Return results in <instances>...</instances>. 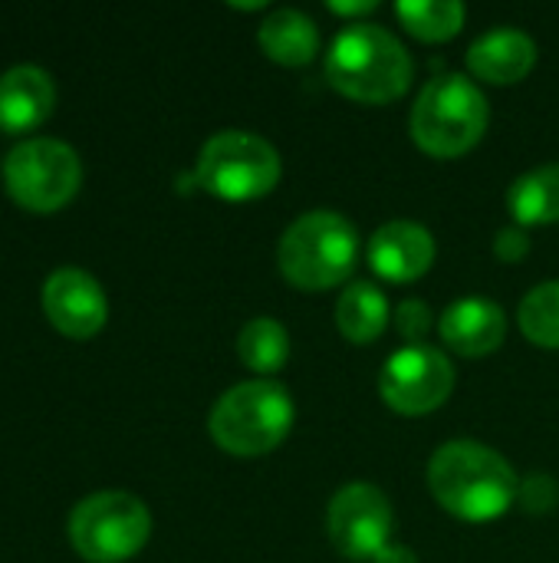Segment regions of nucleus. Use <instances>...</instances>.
<instances>
[{
  "instance_id": "22",
  "label": "nucleus",
  "mask_w": 559,
  "mask_h": 563,
  "mask_svg": "<svg viewBox=\"0 0 559 563\" xmlns=\"http://www.w3.org/2000/svg\"><path fill=\"white\" fill-rule=\"evenodd\" d=\"M395 327L412 346L422 343L425 333L432 330V307L425 300H402L395 310Z\"/></svg>"
},
{
  "instance_id": "23",
  "label": "nucleus",
  "mask_w": 559,
  "mask_h": 563,
  "mask_svg": "<svg viewBox=\"0 0 559 563\" xmlns=\"http://www.w3.org/2000/svg\"><path fill=\"white\" fill-rule=\"evenodd\" d=\"M530 251V238L524 234V228H501L494 238V254L507 264L521 261Z\"/></svg>"
},
{
  "instance_id": "16",
  "label": "nucleus",
  "mask_w": 559,
  "mask_h": 563,
  "mask_svg": "<svg viewBox=\"0 0 559 563\" xmlns=\"http://www.w3.org/2000/svg\"><path fill=\"white\" fill-rule=\"evenodd\" d=\"M257 40H260V46H264V53L270 59H277L283 66H303V63H310L316 56L320 30L303 10L280 7L260 23Z\"/></svg>"
},
{
  "instance_id": "10",
  "label": "nucleus",
  "mask_w": 559,
  "mask_h": 563,
  "mask_svg": "<svg viewBox=\"0 0 559 563\" xmlns=\"http://www.w3.org/2000/svg\"><path fill=\"white\" fill-rule=\"evenodd\" d=\"M326 528L339 554L353 561H376V554L389 548L392 505L376 485H366V482L346 485L329 501Z\"/></svg>"
},
{
  "instance_id": "4",
  "label": "nucleus",
  "mask_w": 559,
  "mask_h": 563,
  "mask_svg": "<svg viewBox=\"0 0 559 563\" xmlns=\"http://www.w3.org/2000/svg\"><path fill=\"white\" fill-rule=\"evenodd\" d=\"M488 99L465 73L435 76L415 99L412 135L435 158L465 155L488 129Z\"/></svg>"
},
{
  "instance_id": "1",
  "label": "nucleus",
  "mask_w": 559,
  "mask_h": 563,
  "mask_svg": "<svg viewBox=\"0 0 559 563\" xmlns=\"http://www.w3.org/2000/svg\"><path fill=\"white\" fill-rule=\"evenodd\" d=\"M435 501L461 521H494L521 495L514 465L484 442H445L428 462Z\"/></svg>"
},
{
  "instance_id": "14",
  "label": "nucleus",
  "mask_w": 559,
  "mask_h": 563,
  "mask_svg": "<svg viewBox=\"0 0 559 563\" xmlns=\"http://www.w3.org/2000/svg\"><path fill=\"white\" fill-rule=\"evenodd\" d=\"M537 63V43L517 26H491L468 46V66L488 82H517Z\"/></svg>"
},
{
  "instance_id": "19",
  "label": "nucleus",
  "mask_w": 559,
  "mask_h": 563,
  "mask_svg": "<svg viewBox=\"0 0 559 563\" xmlns=\"http://www.w3.org/2000/svg\"><path fill=\"white\" fill-rule=\"evenodd\" d=\"M237 353L247 369L270 376L290 360V333L283 323H277L270 317H254L237 333Z\"/></svg>"
},
{
  "instance_id": "11",
  "label": "nucleus",
  "mask_w": 559,
  "mask_h": 563,
  "mask_svg": "<svg viewBox=\"0 0 559 563\" xmlns=\"http://www.w3.org/2000/svg\"><path fill=\"white\" fill-rule=\"evenodd\" d=\"M43 310L59 333L76 340L99 333L109 317L99 280L79 267H59L49 274V280L43 284Z\"/></svg>"
},
{
  "instance_id": "2",
  "label": "nucleus",
  "mask_w": 559,
  "mask_h": 563,
  "mask_svg": "<svg viewBox=\"0 0 559 563\" xmlns=\"http://www.w3.org/2000/svg\"><path fill=\"white\" fill-rule=\"evenodd\" d=\"M412 56L405 43L379 23H346L326 53V79L356 102H392L412 82Z\"/></svg>"
},
{
  "instance_id": "24",
  "label": "nucleus",
  "mask_w": 559,
  "mask_h": 563,
  "mask_svg": "<svg viewBox=\"0 0 559 563\" xmlns=\"http://www.w3.org/2000/svg\"><path fill=\"white\" fill-rule=\"evenodd\" d=\"M517 498H524L527 511H547V508L557 501V485H554L547 475H534V478L521 488Z\"/></svg>"
},
{
  "instance_id": "18",
  "label": "nucleus",
  "mask_w": 559,
  "mask_h": 563,
  "mask_svg": "<svg viewBox=\"0 0 559 563\" xmlns=\"http://www.w3.org/2000/svg\"><path fill=\"white\" fill-rule=\"evenodd\" d=\"M507 208L517 224L559 221V162L521 175L507 191Z\"/></svg>"
},
{
  "instance_id": "6",
  "label": "nucleus",
  "mask_w": 559,
  "mask_h": 563,
  "mask_svg": "<svg viewBox=\"0 0 559 563\" xmlns=\"http://www.w3.org/2000/svg\"><path fill=\"white\" fill-rule=\"evenodd\" d=\"M194 178L204 191L217 198L250 201L273 191V185L280 181V155L257 132L224 129L201 145Z\"/></svg>"
},
{
  "instance_id": "3",
  "label": "nucleus",
  "mask_w": 559,
  "mask_h": 563,
  "mask_svg": "<svg viewBox=\"0 0 559 563\" xmlns=\"http://www.w3.org/2000/svg\"><path fill=\"white\" fill-rule=\"evenodd\" d=\"M359 257V231L349 218L329 208L300 214L280 238L277 261L300 290H326L349 277Z\"/></svg>"
},
{
  "instance_id": "9",
  "label": "nucleus",
  "mask_w": 559,
  "mask_h": 563,
  "mask_svg": "<svg viewBox=\"0 0 559 563\" xmlns=\"http://www.w3.org/2000/svg\"><path fill=\"white\" fill-rule=\"evenodd\" d=\"M451 389H455V366L441 350L425 343L395 350L379 373L382 399L402 416H425L438 409L451 396Z\"/></svg>"
},
{
  "instance_id": "17",
  "label": "nucleus",
  "mask_w": 559,
  "mask_h": 563,
  "mask_svg": "<svg viewBox=\"0 0 559 563\" xmlns=\"http://www.w3.org/2000/svg\"><path fill=\"white\" fill-rule=\"evenodd\" d=\"M336 323L339 333L353 343H372L385 323H389V300L385 294L369 284V280H356L339 294L336 303Z\"/></svg>"
},
{
  "instance_id": "12",
  "label": "nucleus",
  "mask_w": 559,
  "mask_h": 563,
  "mask_svg": "<svg viewBox=\"0 0 559 563\" xmlns=\"http://www.w3.org/2000/svg\"><path fill=\"white\" fill-rule=\"evenodd\" d=\"M435 261V238L415 221H389L369 241V264L379 277L409 284Z\"/></svg>"
},
{
  "instance_id": "15",
  "label": "nucleus",
  "mask_w": 559,
  "mask_h": 563,
  "mask_svg": "<svg viewBox=\"0 0 559 563\" xmlns=\"http://www.w3.org/2000/svg\"><path fill=\"white\" fill-rule=\"evenodd\" d=\"M56 102L49 73L40 66H13L0 76V129L30 132L36 129Z\"/></svg>"
},
{
  "instance_id": "25",
  "label": "nucleus",
  "mask_w": 559,
  "mask_h": 563,
  "mask_svg": "<svg viewBox=\"0 0 559 563\" xmlns=\"http://www.w3.org/2000/svg\"><path fill=\"white\" fill-rule=\"evenodd\" d=\"M372 563H418V558H415V551L405 548V544H389V548H382V551L376 554V561Z\"/></svg>"
},
{
  "instance_id": "5",
  "label": "nucleus",
  "mask_w": 559,
  "mask_h": 563,
  "mask_svg": "<svg viewBox=\"0 0 559 563\" xmlns=\"http://www.w3.org/2000/svg\"><path fill=\"white\" fill-rule=\"evenodd\" d=\"M293 426V399L273 379L231 386L211 409V435L231 455H264L277 449Z\"/></svg>"
},
{
  "instance_id": "7",
  "label": "nucleus",
  "mask_w": 559,
  "mask_h": 563,
  "mask_svg": "<svg viewBox=\"0 0 559 563\" xmlns=\"http://www.w3.org/2000/svg\"><path fill=\"white\" fill-rule=\"evenodd\" d=\"M152 534L148 508L128 492H99L82 498L69 515V541L92 563L135 558Z\"/></svg>"
},
{
  "instance_id": "20",
  "label": "nucleus",
  "mask_w": 559,
  "mask_h": 563,
  "mask_svg": "<svg viewBox=\"0 0 559 563\" xmlns=\"http://www.w3.org/2000/svg\"><path fill=\"white\" fill-rule=\"evenodd\" d=\"M395 13L422 40H448L465 26L461 0H399Z\"/></svg>"
},
{
  "instance_id": "13",
  "label": "nucleus",
  "mask_w": 559,
  "mask_h": 563,
  "mask_svg": "<svg viewBox=\"0 0 559 563\" xmlns=\"http://www.w3.org/2000/svg\"><path fill=\"white\" fill-rule=\"evenodd\" d=\"M438 330H441V340L455 353H461V356H484V353H494L504 343L507 317L488 297H465V300L451 303L441 313Z\"/></svg>"
},
{
  "instance_id": "26",
  "label": "nucleus",
  "mask_w": 559,
  "mask_h": 563,
  "mask_svg": "<svg viewBox=\"0 0 559 563\" xmlns=\"http://www.w3.org/2000/svg\"><path fill=\"white\" fill-rule=\"evenodd\" d=\"M329 10H336V13H369V10H376V0H333L329 3Z\"/></svg>"
},
{
  "instance_id": "21",
  "label": "nucleus",
  "mask_w": 559,
  "mask_h": 563,
  "mask_svg": "<svg viewBox=\"0 0 559 563\" xmlns=\"http://www.w3.org/2000/svg\"><path fill=\"white\" fill-rule=\"evenodd\" d=\"M521 330L530 336V343L559 350V280H547L534 287L521 300Z\"/></svg>"
},
{
  "instance_id": "8",
  "label": "nucleus",
  "mask_w": 559,
  "mask_h": 563,
  "mask_svg": "<svg viewBox=\"0 0 559 563\" xmlns=\"http://www.w3.org/2000/svg\"><path fill=\"white\" fill-rule=\"evenodd\" d=\"M79 155L59 139H26L10 148L3 162V181L16 205L26 211H56L79 188Z\"/></svg>"
}]
</instances>
